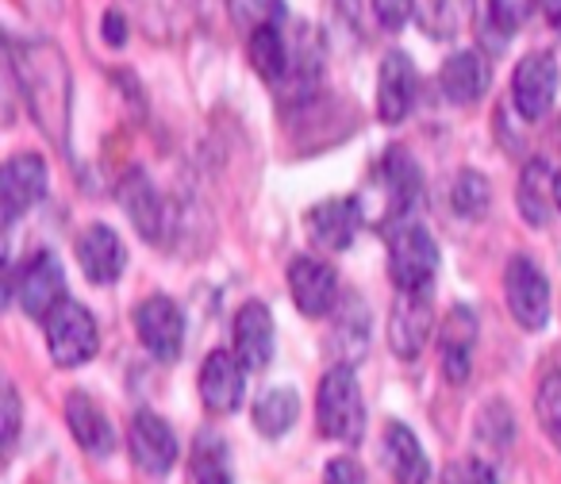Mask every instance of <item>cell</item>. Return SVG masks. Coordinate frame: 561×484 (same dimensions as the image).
Masks as SVG:
<instances>
[{
	"label": "cell",
	"mask_w": 561,
	"mask_h": 484,
	"mask_svg": "<svg viewBox=\"0 0 561 484\" xmlns=\"http://www.w3.org/2000/svg\"><path fill=\"white\" fill-rule=\"evenodd\" d=\"M12 78L24 89V101L32 108L35 124L62 147L66 142V108H70V70L55 43L47 39H9Z\"/></svg>",
	"instance_id": "obj_1"
},
{
	"label": "cell",
	"mask_w": 561,
	"mask_h": 484,
	"mask_svg": "<svg viewBox=\"0 0 561 484\" xmlns=\"http://www.w3.org/2000/svg\"><path fill=\"white\" fill-rule=\"evenodd\" d=\"M316 427L328 442L358 446L366 435V404H362L358 377H354L351 361L331 366L320 377L316 389Z\"/></svg>",
	"instance_id": "obj_2"
},
{
	"label": "cell",
	"mask_w": 561,
	"mask_h": 484,
	"mask_svg": "<svg viewBox=\"0 0 561 484\" xmlns=\"http://www.w3.org/2000/svg\"><path fill=\"white\" fill-rule=\"evenodd\" d=\"M385 242H389V277L397 292L435 289L438 242L431 239L427 227H420L412 216L397 219V223L385 227Z\"/></svg>",
	"instance_id": "obj_3"
},
{
	"label": "cell",
	"mask_w": 561,
	"mask_h": 484,
	"mask_svg": "<svg viewBox=\"0 0 561 484\" xmlns=\"http://www.w3.org/2000/svg\"><path fill=\"white\" fill-rule=\"evenodd\" d=\"M43 335H47V354L58 369L89 366L101 350V327H96L93 312L70 297L43 320Z\"/></svg>",
	"instance_id": "obj_4"
},
{
	"label": "cell",
	"mask_w": 561,
	"mask_h": 484,
	"mask_svg": "<svg viewBox=\"0 0 561 484\" xmlns=\"http://www.w3.org/2000/svg\"><path fill=\"white\" fill-rule=\"evenodd\" d=\"M12 297H20V308H24L32 320L43 323L66 300L62 262L50 251H35L32 258L24 262V269L9 277V300Z\"/></svg>",
	"instance_id": "obj_5"
},
{
	"label": "cell",
	"mask_w": 561,
	"mask_h": 484,
	"mask_svg": "<svg viewBox=\"0 0 561 484\" xmlns=\"http://www.w3.org/2000/svg\"><path fill=\"white\" fill-rule=\"evenodd\" d=\"M374 185L381 188V193H377L381 196V211H377L374 223L385 231V227L397 223V219H408L412 204L420 200V188H423L420 165H415V158L408 154L404 147H389L374 170Z\"/></svg>",
	"instance_id": "obj_6"
},
{
	"label": "cell",
	"mask_w": 561,
	"mask_h": 484,
	"mask_svg": "<svg viewBox=\"0 0 561 484\" xmlns=\"http://www.w3.org/2000/svg\"><path fill=\"white\" fill-rule=\"evenodd\" d=\"M504 300L512 320L523 331H542L550 323V281L546 274L527 258V254H515L504 269Z\"/></svg>",
	"instance_id": "obj_7"
},
{
	"label": "cell",
	"mask_w": 561,
	"mask_h": 484,
	"mask_svg": "<svg viewBox=\"0 0 561 484\" xmlns=\"http://www.w3.org/2000/svg\"><path fill=\"white\" fill-rule=\"evenodd\" d=\"M135 335L154 361H165V366L178 361L181 346H185V315H181L178 300L162 297V292L142 300L135 308Z\"/></svg>",
	"instance_id": "obj_8"
},
{
	"label": "cell",
	"mask_w": 561,
	"mask_h": 484,
	"mask_svg": "<svg viewBox=\"0 0 561 484\" xmlns=\"http://www.w3.org/2000/svg\"><path fill=\"white\" fill-rule=\"evenodd\" d=\"M127 453H131L135 469L147 476H165L178 465V435L173 427L154 412H139L127 427Z\"/></svg>",
	"instance_id": "obj_9"
},
{
	"label": "cell",
	"mask_w": 561,
	"mask_h": 484,
	"mask_svg": "<svg viewBox=\"0 0 561 484\" xmlns=\"http://www.w3.org/2000/svg\"><path fill=\"white\" fill-rule=\"evenodd\" d=\"M561 85V70H558V58L546 55V50H535L527 55L512 73V101L515 112L523 119H542L546 112L553 108V96H558Z\"/></svg>",
	"instance_id": "obj_10"
},
{
	"label": "cell",
	"mask_w": 561,
	"mask_h": 484,
	"mask_svg": "<svg viewBox=\"0 0 561 484\" xmlns=\"http://www.w3.org/2000/svg\"><path fill=\"white\" fill-rule=\"evenodd\" d=\"M289 297L305 320H328L339 304V274L323 258L300 254L289 266Z\"/></svg>",
	"instance_id": "obj_11"
},
{
	"label": "cell",
	"mask_w": 561,
	"mask_h": 484,
	"mask_svg": "<svg viewBox=\"0 0 561 484\" xmlns=\"http://www.w3.org/2000/svg\"><path fill=\"white\" fill-rule=\"evenodd\" d=\"M431 300H435V289L397 292V304H392V320H389V343L397 358L404 361L420 358L423 346L431 343V331H435Z\"/></svg>",
	"instance_id": "obj_12"
},
{
	"label": "cell",
	"mask_w": 561,
	"mask_h": 484,
	"mask_svg": "<svg viewBox=\"0 0 561 484\" xmlns=\"http://www.w3.org/2000/svg\"><path fill=\"white\" fill-rule=\"evenodd\" d=\"M196 389L211 415H234L242 407V392H247V366L234 350H211L201 366Z\"/></svg>",
	"instance_id": "obj_13"
},
{
	"label": "cell",
	"mask_w": 561,
	"mask_h": 484,
	"mask_svg": "<svg viewBox=\"0 0 561 484\" xmlns=\"http://www.w3.org/2000/svg\"><path fill=\"white\" fill-rule=\"evenodd\" d=\"M415 96H420L415 62L404 50H389L381 58V73H377V116H381V124H404L415 108Z\"/></svg>",
	"instance_id": "obj_14"
},
{
	"label": "cell",
	"mask_w": 561,
	"mask_h": 484,
	"mask_svg": "<svg viewBox=\"0 0 561 484\" xmlns=\"http://www.w3.org/2000/svg\"><path fill=\"white\" fill-rule=\"evenodd\" d=\"M362 223H366V208H362L358 196H331V200H320L316 208H308L305 216L312 242L331 254H343Z\"/></svg>",
	"instance_id": "obj_15"
},
{
	"label": "cell",
	"mask_w": 561,
	"mask_h": 484,
	"mask_svg": "<svg viewBox=\"0 0 561 484\" xmlns=\"http://www.w3.org/2000/svg\"><path fill=\"white\" fill-rule=\"evenodd\" d=\"M47 162L39 154H12L0 173V200H4V223H16L24 211L47 196Z\"/></svg>",
	"instance_id": "obj_16"
},
{
	"label": "cell",
	"mask_w": 561,
	"mask_h": 484,
	"mask_svg": "<svg viewBox=\"0 0 561 484\" xmlns=\"http://www.w3.org/2000/svg\"><path fill=\"white\" fill-rule=\"evenodd\" d=\"M119 208L127 211L131 227L142 234L147 242H165V227H170V216H165V204L158 196L154 181L142 165H131L119 181Z\"/></svg>",
	"instance_id": "obj_17"
},
{
	"label": "cell",
	"mask_w": 561,
	"mask_h": 484,
	"mask_svg": "<svg viewBox=\"0 0 561 484\" xmlns=\"http://www.w3.org/2000/svg\"><path fill=\"white\" fill-rule=\"evenodd\" d=\"M73 254H78L81 274L93 285H116L127 269V251L119 234L108 223H89L85 231L73 242Z\"/></svg>",
	"instance_id": "obj_18"
},
{
	"label": "cell",
	"mask_w": 561,
	"mask_h": 484,
	"mask_svg": "<svg viewBox=\"0 0 561 484\" xmlns=\"http://www.w3.org/2000/svg\"><path fill=\"white\" fill-rule=\"evenodd\" d=\"M473 346H477V315L469 304H454L438 331V366L450 384H466L473 373Z\"/></svg>",
	"instance_id": "obj_19"
},
{
	"label": "cell",
	"mask_w": 561,
	"mask_h": 484,
	"mask_svg": "<svg viewBox=\"0 0 561 484\" xmlns=\"http://www.w3.org/2000/svg\"><path fill=\"white\" fill-rule=\"evenodd\" d=\"M231 343L234 354L247 369H265L273 361V350H277V331H273V315L262 300H247L234 315L231 327Z\"/></svg>",
	"instance_id": "obj_20"
},
{
	"label": "cell",
	"mask_w": 561,
	"mask_h": 484,
	"mask_svg": "<svg viewBox=\"0 0 561 484\" xmlns=\"http://www.w3.org/2000/svg\"><path fill=\"white\" fill-rule=\"evenodd\" d=\"M515 208L527 219L535 231L550 227L553 208H558V173L550 170L546 158H530L519 173V185H515Z\"/></svg>",
	"instance_id": "obj_21"
},
{
	"label": "cell",
	"mask_w": 561,
	"mask_h": 484,
	"mask_svg": "<svg viewBox=\"0 0 561 484\" xmlns=\"http://www.w3.org/2000/svg\"><path fill=\"white\" fill-rule=\"evenodd\" d=\"M66 427H70L73 442L89 453V458H108L116 450V427L108 423V415L93 404V396L85 392H70L66 396Z\"/></svg>",
	"instance_id": "obj_22"
},
{
	"label": "cell",
	"mask_w": 561,
	"mask_h": 484,
	"mask_svg": "<svg viewBox=\"0 0 561 484\" xmlns=\"http://www.w3.org/2000/svg\"><path fill=\"white\" fill-rule=\"evenodd\" d=\"M385 465L397 484H431V458L408 423L392 419L385 427Z\"/></svg>",
	"instance_id": "obj_23"
},
{
	"label": "cell",
	"mask_w": 561,
	"mask_h": 484,
	"mask_svg": "<svg viewBox=\"0 0 561 484\" xmlns=\"http://www.w3.org/2000/svg\"><path fill=\"white\" fill-rule=\"evenodd\" d=\"M247 58L265 85L277 89L280 81H285L289 62H293V47H289V39H285V32H280V20L250 27L247 32Z\"/></svg>",
	"instance_id": "obj_24"
},
{
	"label": "cell",
	"mask_w": 561,
	"mask_h": 484,
	"mask_svg": "<svg viewBox=\"0 0 561 484\" xmlns=\"http://www.w3.org/2000/svg\"><path fill=\"white\" fill-rule=\"evenodd\" d=\"M438 89L450 104H473L489 89V66L477 50H454L438 70Z\"/></svg>",
	"instance_id": "obj_25"
},
{
	"label": "cell",
	"mask_w": 561,
	"mask_h": 484,
	"mask_svg": "<svg viewBox=\"0 0 561 484\" xmlns=\"http://www.w3.org/2000/svg\"><path fill=\"white\" fill-rule=\"evenodd\" d=\"M188 473H193V484H234L231 450H227L224 435L208 427L196 430L193 446H188Z\"/></svg>",
	"instance_id": "obj_26"
},
{
	"label": "cell",
	"mask_w": 561,
	"mask_h": 484,
	"mask_svg": "<svg viewBox=\"0 0 561 484\" xmlns=\"http://www.w3.org/2000/svg\"><path fill=\"white\" fill-rule=\"evenodd\" d=\"M530 16V0H489L477 35H481V50L489 55H504V47L512 43V35L527 24Z\"/></svg>",
	"instance_id": "obj_27"
},
{
	"label": "cell",
	"mask_w": 561,
	"mask_h": 484,
	"mask_svg": "<svg viewBox=\"0 0 561 484\" xmlns=\"http://www.w3.org/2000/svg\"><path fill=\"white\" fill-rule=\"evenodd\" d=\"M254 427L262 430L265 438H280L289 435L293 427H297L300 419V396L293 389H285V384H277V389H265L262 396L254 400Z\"/></svg>",
	"instance_id": "obj_28"
},
{
	"label": "cell",
	"mask_w": 561,
	"mask_h": 484,
	"mask_svg": "<svg viewBox=\"0 0 561 484\" xmlns=\"http://www.w3.org/2000/svg\"><path fill=\"white\" fill-rule=\"evenodd\" d=\"M473 16V0H415V20L431 39H458Z\"/></svg>",
	"instance_id": "obj_29"
},
{
	"label": "cell",
	"mask_w": 561,
	"mask_h": 484,
	"mask_svg": "<svg viewBox=\"0 0 561 484\" xmlns=\"http://www.w3.org/2000/svg\"><path fill=\"white\" fill-rule=\"evenodd\" d=\"M492 204V188L489 181H484V173L477 170H461L458 177H454L450 185V208L458 211L461 219H484V211H489Z\"/></svg>",
	"instance_id": "obj_30"
},
{
	"label": "cell",
	"mask_w": 561,
	"mask_h": 484,
	"mask_svg": "<svg viewBox=\"0 0 561 484\" xmlns=\"http://www.w3.org/2000/svg\"><path fill=\"white\" fill-rule=\"evenodd\" d=\"M535 419L542 435L561 450V373H546L535 392Z\"/></svg>",
	"instance_id": "obj_31"
},
{
	"label": "cell",
	"mask_w": 561,
	"mask_h": 484,
	"mask_svg": "<svg viewBox=\"0 0 561 484\" xmlns=\"http://www.w3.org/2000/svg\"><path fill=\"white\" fill-rule=\"evenodd\" d=\"M443 484H500L496 469L481 458H461L443 469Z\"/></svg>",
	"instance_id": "obj_32"
},
{
	"label": "cell",
	"mask_w": 561,
	"mask_h": 484,
	"mask_svg": "<svg viewBox=\"0 0 561 484\" xmlns=\"http://www.w3.org/2000/svg\"><path fill=\"white\" fill-rule=\"evenodd\" d=\"M369 9H374L377 24L385 27L389 35L404 32V24L415 16V0H369Z\"/></svg>",
	"instance_id": "obj_33"
},
{
	"label": "cell",
	"mask_w": 561,
	"mask_h": 484,
	"mask_svg": "<svg viewBox=\"0 0 561 484\" xmlns=\"http://www.w3.org/2000/svg\"><path fill=\"white\" fill-rule=\"evenodd\" d=\"M20 419H24V404H20L16 384H4V450H12V446H16Z\"/></svg>",
	"instance_id": "obj_34"
},
{
	"label": "cell",
	"mask_w": 561,
	"mask_h": 484,
	"mask_svg": "<svg viewBox=\"0 0 561 484\" xmlns=\"http://www.w3.org/2000/svg\"><path fill=\"white\" fill-rule=\"evenodd\" d=\"M323 476H328V484H366V469L354 458H331Z\"/></svg>",
	"instance_id": "obj_35"
},
{
	"label": "cell",
	"mask_w": 561,
	"mask_h": 484,
	"mask_svg": "<svg viewBox=\"0 0 561 484\" xmlns=\"http://www.w3.org/2000/svg\"><path fill=\"white\" fill-rule=\"evenodd\" d=\"M101 32H104V43H108V47H124L127 43V20L119 16V12H108L104 24H101Z\"/></svg>",
	"instance_id": "obj_36"
},
{
	"label": "cell",
	"mask_w": 561,
	"mask_h": 484,
	"mask_svg": "<svg viewBox=\"0 0 561 484\" xmlns=\"http://www.w3.org/2000/svg\"><path fill=\"white\" fill-rule=\"evenodd\" d=\"M546 20L553 27H561V0H546Z\"/></svg>",
	"instance_id": "obj_37"
},
{
	"label": "cell",
	"mask_w": 561,
	"mask_h": 484,
	"mask_svg": "<svg viewBox=\"0 0 561 484\" xmlns=\"http://www.w3.org/2000/svg\"><path fill=\"white\" fill-rule=\"evenodd\" d=\"M558 211H561V170H558Z\"/></svg>",
	"instance_id": "obj_38"
}]
</instances>
